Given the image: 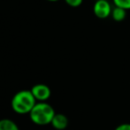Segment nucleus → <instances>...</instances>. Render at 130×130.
I'll return each instance as SVG.
<instances>
[{"instance_id":"1","label":"nucleus","mask_w":130,"mask_h":130,"mask_svg":"<svg viewBox=\"0 0 130 130\" xmlns=\"http://www.w3.org/2000/svg\"><path fill=\"white\" fill-rule=\"evenodd\" d=\"M54 108L46 102H38L29 113V118L34 124L38 126H46L52 123L55 116Z\"/></svg>"},{"instance_id":"2","label":"nucleus","mask_w":130,"mask_h":130,"mask_svg":"<svg viewBox=\"0 0 130 130\" xmlns=\"http://www.w3.org/2000/svg\"><path fill=\"white\" fill-rule=\"evenodd\" d=\"M36 103L30 90H21L12 96L11 105L12 109L18 114H29Z\"/></svg>"},{"instance_id":"3","label":"nucleus","mask_w":130,"mask_h":130,"mask_svg":"<svg viewBox=\"0 0 130 130\" xmlns=\"http://www.w3.org/2000/svg\"><path fill=\"white\" fill-rule=\"evenodd\" d=\"M111 4L109 3V0H96L93 6V12L96 17L98 19H106L111 14Z\"/></svg>"},{"instance_id":"4","label":"nucleus","mask_w":130,"mask_h":130,"mask_svg":"<svg viewBox=\"0 0 130 130\" xmlns=\"http://www.w3.org/2000/svg\"><path fill=\"white\" fill-rule=\"evenodd\" d=\"M31 93L38 102H46L52 95V90L50 87L45 84H36L30 89Z\"/></svg>"},{"instance_id":"5","label":"nucleus","mask_w":130,"mask_h":130,"mask_svg":"<svg viewBox=\"0 0 130 130\" xmlns=\"http://www.w3.org/2000/svg\"><path fill=\"white\" fill-rule=\"evenodd\" d=\"M51 125L57 130H64L68 126V119L63 113H56Z\"/></svg>"},{"instance_id":"6","label":"nucleus","mask_w":130,"mask_h":130,"mask_svg":"<svg viewBox=\"0 0 130 130\" xmlns=\"http://www.w3.org/2000/svg\"><path fill=\"white\" fill-rule=\"evenodd\" d=\"M111 18L114 21L117 22H121L124 20L126 19V16H127V11L124 10L122 8L120 7L115 6L114 8L111 11Z\"/></svg>"},{"instance_id":"7","label":"nucleus","mask_w":130,"mask_h":130,"mask_svg":"<svg viewBox=\"0 0 130 130\" xmlns=\"http://www.w3.org/2000/svg\"><path fill=\"white\" fill-rule=\"evenodd\" d=\"M0 130H20L18 125L10 119L0 120Z\"/></svg>"},{"instance_id":"8","label":"nucleus","mask_w":130,"mask_h":130,"mask_svg":"<svg viewBox=\"0 0 130 130\" xmlns=\"http://www.w3.org/2000/svg\"><path fill=\"white\" fill-rule=\"evenodd\" d=\"M115 6L124 10H130V0H112Z\"/></svg>"},{"instance_id":"9","label":"nucleus","mask_w":130,"mask_h":130,"mask_svg":"<svg viewBox=\"0 0 130 130\" xmlns=\"http://www.w3.org/2000/svg\"><path fill=\"white\" fill-rule=\"evenodd\" d=\"M65 2L67 3V5H69L70 7L73 8H76L82 5L83 0H65Z\"/></svg>"},{"instance_id":"10","label":"nucleus","mask_w":130,"mask_h":130,"mask_svg":"<svg viewBox=\"0 0 130 130\" xmlns=\"http://www.w3.org/2000/svg\"><path fill=\"white\" fill-rule=\"evenodd\" d=\"M114 130H130V123H122L116 127Z\"/></svg>"},{"instance_id":"11","label":"nucleus","mask_w":130,"mask_h":130,"mask_svg":"<svg viewBox=\"0 0 130 130\" xmlns=\"http://www.w3.org/2000/svg\"><path fill=\"white\" fill-rule=\"evenodd\" d=\"M46 1H48V2H58V1H59V0H46Z\"/></svg>"}]
</instances>
